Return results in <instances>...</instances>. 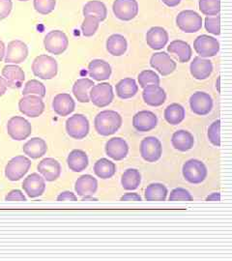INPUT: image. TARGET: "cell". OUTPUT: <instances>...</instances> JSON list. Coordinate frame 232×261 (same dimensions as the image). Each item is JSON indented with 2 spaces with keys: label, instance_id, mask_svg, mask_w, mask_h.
Listing matches in <instances>:
<instances>
[{
  "label": "cell",
  "instance_id": "6da1fadb",
  "mask_svg": "<svg viewBox=\"0 0 232 261\" xmlns=\"http://www.w3.org/2000/svg\"><path fill=\"white\" fill-rule=\"evenodd\" d=\"M122 126V117L114 111H102L99 112L94 119L96 132L102 137H109L115 134Z\"/></svg>",
  "mask_w": 232,
  "mask_h": 261
},
{
  "label": "cell",
  "instance_id": "7a4b0ae2",
  "mask_svg": "<svg viewBox=\"0 0 232 261\" xmlns=\"http://www.w3.org/2000/svg\"><path fill=\"white\" fill-rule=\"evenodd\" d=\"M31 69L34 75L39 79L51 80L57 75L58 65L53 56L42 55L34 59Z\"/></svg>",
  "mask_w": 232,
  "mask_h": 261
},
{
  "label": "cell",
  "instance_id": "3957f363",
  "mask_svg": "<svg viewBox=\"0 0 232 261\" xmlns=\"http://www.w3.org/2000/svg\"><path fill=\"white\" fill-rule=\"evenodd\" d=\"M182 173L191 184H200L204 181L208 175V170L204 164L196 159H191L183 165Z\"/></svg>",
  "mask_w": 232,
  "mask_h": 261
},
{
  "label": "cell",
  "instance_id": "277c9868",
  "mask_svg": "<svg viewBox=\"0 0 232 261\" xmlns=\"http://www.w3.org/2000/svg\"><path fill=\"white\" fill-rule=\"evenodd\" d=\"M89 121L86 116L76 113L66 121V132L74 140H84L89 133Z\"/></svg>",
  "mask_w": 232,
  "mask_h": 261
},
{
  "label": "cell",
  "instance_id": "5b68a950",
  "mask_svg": "<svg viewBox=\"0 0 232 261\" xmlns=\"http://www.w3.org/2000/svg\"><path fill=\"white\" fill-rule=\"evenodd\" d=\"M176 24L185 33H195L202 28V18L194 10H184L178 14Z\"/></svg>",
  "mask_w": 232,
  "mask_h": 261
},
{
  "label": "cell",
  "instance_id": "8992f818",
  "mask_svg": "<svg viewBox=\"0 0 232 261\" xmlns=\"http://www.w3.org/2000/svg\"><path fill=\"white\" fill-rule=\"evenodd\" d=\"M31 167V161L25 156L19 155L11 159L5 168V176L10 181H19L23 177Z\"/></svg>",
  "mask_w": 232,
  "mask_h": 261
},
{
  "label": "cell",
  "instance_id": "52a82bcc",
  "mask_svg": "<svg viewBox=\"0 0 232 261\" xmlns=\"http://www.w3.org/2000/svg\"><path fill=\"white\" fill-rule=\"evenodd\" d=\"M44 46L46 51L55 55H62L69 46V39L61 30H53L48 32L44 39Z\"/></svg>",
  "mask_w": 232,
  "mask_h": 261
},
{
  "label": "cell",
  "instance_id": "ba28073f",
  "mask_svg": "<svg viewBox=\"0 0 232 261\" xmlns=\"http://www.w3.org/2000/svg\"><path fill=\"white\" fill-rule=\"evenodd\" d=\"M89 98L94 106L106 108L111 105L114 99L112 86L109 83L94 84L89 91Z\"/></svg>",
  "mask_w": 232,
  "mask_h": 261
},
{
  "label": "cell",
  "instance_id": "9c48e42d",
  "mask_svg": "<svg viewBox=\"0 0 232 261\" xmlns=\"http://www.w3.org/2000/svg\"><path fill=\"white\" fill-rule=\"evenodd\" d=\"M7 132L12 140H27L32 133L30 122L21 116H13L7 123Z\"/></svg>",
  "mask_w": 232,
  "mask_h": 261
},
{
  "label": "cell",
  "instance_id": "30bf717a",
  "mask_svg": "<svg viewBox=\"0 0 232 261\" xmlns=\"http://www.w3.org/2000/svg\"><path fill=\"white\" fill-rule=\"evenodd\" d=\"M19 112L30 118L39 117L45 111V103L36 95L23 96L19 102Z\"/></svg>",
  "mask_w": 232,
  "mask_h": 261
},
{
  "label": "cell",
  "instance_id": "8fae6325",
  "mask_svg": "<svg viewBox=\"0 0 232 261\" xmlns=\"http://www.w3.org/2000/svg\"><path fill=\"white\" fill-rule=\"evenodd\" d=\"M140 155L147 163H155L163 154L162 142L155 137H147L140 142Z\"/></svg>",
  "mask_w": 232,
  "mask_h": 261
},
{
  "label": "cell",
  "instance_id": "7c38bea8",
  "mask_svg": "<svg viewBox=\"0 0 232 261\" xmlns=\"http://www.w3.org/2000/svg\"><path fill=\"white\" fill-rule=\"evenodd\" d=\"M112 11L117 19L130 21L139 14V3L137 0H114Z\"/></svg>",
  "mask_w": 232,
  "mask_h": 261
},
{
  "label": "cell",
  "instance_id": "4fadbf2b",
  "mask_svg": "<svg viewBox=\"0 0 232 261\" xmlns=\"http://www.w3.org/2000/svg\"><path fill=\"white\" fill-rule=\"evenodd\" d=\"M195 53L203 58L213 57L220 51V43L216 38L209 35H200L194 42Z\"/></svg>",
  "mask_w": 232,
  "mask_h": 261
},
{
  "label": "cell",
  "instance_id": "5bb4252c",
  "mask_svg": "<svg viewBox=\"0 0 232 261\" xmlns=\"http://www.w3.org/2000/svg\"><path fill=\"white\" fill-rule=\"evenodd\" d=\"M28 45L25 43L19 40H14L8 44L4 60L7 64L18 65L28 58Z\"/></svg>",
  "mask_w": 232,
  "mask_h": 261
},
{
  "label": "cell",
  "instance_id": "9a60e30c",
  "mask_svg": "<svg viewBox=\"0 0 232 261\" xmlns=\"http://www.w3.org/2000/svg\"><path fill=\"white\" fill-rule=\"evenodd\" d=\"M213 106L212 97L206 92L197 91L190 98V107L192 112L199 116L209 114L213 109Z\"/></svg>",
  "mask_w": 232,
  "mask_h": 261
},
{
  "label": "cell",
  "instance_id": "2e32d148",
  "mask_svg": "<svg viewBox=\"0 0 232 261\" xmlns=\"http://www.w3.org/2000/svg\"><path fill=\"white\" fill-rule=\"evenodd\" d=\"M150 66L164 76L172 74L176 70V62L165 51L156 53L150 58Z\"/></svg>",
  "mask_w": 232,
  "mask_h": 261
},
{
  "label": "cell",
  "instance_id": "e0dca14e",
  "mask_svg": "<svg viewBox=\"0 0 232 261\" xmlns=\"http://www.w3.org/2000/svg\"><path fill=\"white\" fill-rule=\"evenodd\" d=\"M157 115L150 111H140L133 117V126L138 132H150L157 127Z\"/></svg>",
  "mask_w": 232,
  "mask_h": 261
},
{
  "label": "cell",
  "instance_id": "ac0fdd59",
  "mask_svg": "<svg viewBox=\"0 0 232 261\" xmlns=\"http://www.w3.org/2000/svg\"><path fill=\"white\" fill-rule=\"evenodd\" d=\"M22 189L31 198L43 196L46 191L45 178L40 176L38 173H31L23 180Z\"/></svg>",
  "mask_w": 232,
  "mask_h": 261
},
{
  "label": "cell",
  "instance_id": "d6986e66",
  "mask_svg": "<svg viewBox=\"0 0 232 261\" xmlns=\"http://www.w3.org/2000/svg\"><path fill=\"white\" fill-rule=\"evenodd\" d=\"M106 154L114 161L126 158L129 153V145L126 140L121 138H112L108 140L105 146Z\"/></svg>",
  "mask_w": 232,
  "mask_h": 261
},
{
  "label": "cell",
  "instance_id": "ffe728a7",
  "mask_svg": "<svg viewBox=\"0 0 232 261\" xmlns=\"http://www.w3.org/2000/svg\"><path fill=\"white\" fill-rule=\"evenodd\" d=\"M2 75L7 83V86L12 89H18L21 87L25 80L23 70L16 64H7L2 69Z\"/></svg>",
  "mask_w": 232,
  "mask_h": 261
},
{
  "label": "cell",
  "instance_id": "44dd1931",
  "mask_svg": "<svg viewBox=\"0 0 232 261\" xmlns=\"http://www.w3.org/2000/svg\"><path fill=\"white\" fill-rule=\"evenodd\" d=\"M191 75L197 81H204L212 75L213 64L209 59L196 56L190 65Z\"/></svg>",
  "mask_w": 232,
  "mask_h": 261
},
{
  "label": "cell",
  "instance_id": "7402d4cb",
  "mask_svg": "<svg viewBox=\"0 0 232 261\" xmlns=\"http://www.w3.org/2000/svg\"><path fill=\"white\" fill-rule=\"evenodd\" d=\"M142 98L150 107H160L166 102L167 93L160 85L149 84L143 88Z\"/></svg>",
  "mask_w": 232,
  "mask_h": 261
},
{
  "label": "cell",
  "instance_id": "603a6c76",
  "mask_svg": "<svg viewBox=\"0 0 232 261\" xmlns=\"http://www.w3.org/2000/svg\"><path fill=\"white\" fill-rule=\"evenodd\" d=\"M38 171L48 182L56 181L60 177L61 166L60 163L54 158H46L42 160L37 167Z\"/></svg>",
  "mask_w": 232,
  "mask_h": 261
},
{
  "label": "cell",
  "instance_id": "cb8c5ba5",
  "mask_svg": "<svg viewBox=\"0 0 232 261\" xmlns=\"http://www.w3.org/2000/svg\"><path fill=\"white\" fill-rule=\"evenodd\" d=\"M112 73V66L102 59H94L88 65L89 76L97 82L109 80Z\"/></svg>",
  "mask_w": 232,
  "mask_h": 261
},
{
  "label": "cell",
  "instance_id": "d4e9b609",
  "mask_svg": "<svg viewBox=\"0 0 232 261\" xmlns=\"http://www.w3.org/2000/svg\"><path fill=\"white\" fill-rule=\"evenodd\" d=\"M167 42L168 33L164 28L154 27L150 28L146 33V43L152 49L160 50L167 46Z\"/></svg>",
  "mask_w": 232,
  "mask_h": 261
},
{
  "label": "cell",
  "instance_id": "484cf974",
  "mask_svg": "<svg viewBox=\"0 0 232 261\" xmlns=\"http://www.w3.org/2000/svg\"><path fill=\"white\" fill-rule=\"evenodd\" d=\"M53 109L59 116H68L74 112L75 103L70 94L59 93L53 101Z\"/></svg>",
  "mask_w": 232,
  "mask_h": 261
},
{
  "label": "cell",
  "instance_id": "4316f807",
  "mask_svg": "<svg viewBox=\"0 0 232 261\" xmlns=\"http://www.w3.org/2000/svg\"><path fill=\"white\" fill-rule=\"evenodd\" d=\"M98 190V181L90 174H84L78 178L74 184V191L78 196H93Z\"/></svg>",
  "mask_w": 232,
  "mask_h": 261
},
{
  "label": "cell",
  "instance_id": "83f0119b",
  "mask_svg": "<svg viewBox=\"0 0 232 261\" xmlns=\"http://www.w3.org/2000/svg\"><path fill=\"white\" fill-rule=\"evenodd\" d=\"M167 51L172 55H175L180 63L189 62L193 56L192 47L187 42L182 40L172 41L167 47Z\"/></svg>",
  "mask_w": 232,
  "mask_h": 261
},
{
  "label": "cell",
  "instance_id": "f1b7e54d",
  "mask_svg": "<svg viewBox=\"0 0 232 261\" xmlns=\"http://www.w3.org/2000/svg\"><path fill=\"white\" fill-rule=\"evenodd\" d=\"M67 165L72 171L82 172L89 165L88 156L84 150L74 149L70 152L67 157Z\"/></svg>",
  "mask_w": 232,
  "mask_h": 261
},
{
  "label": "cell",
  "instance_id": "f546056e",
  "mask_svg": "<svg viewBox=\"0 0 232 261\" xmlns=\"http://www.w3.org/2000/svg\"><path fill=\"white\" fill-rule=\"evenodd\" d=\"M171 143L175 149L180 152H186L194 147L195 138L188 130H177L172 135Z\"/></svg>",
  "mask_w": 232,
  "mask_h": 261
},
{
  "label": "cell",
  "instance_id": "4dcf8cb0",
  "mask_svg": "<svg viewBox=\"0 0 232 261\" xmlns=\"http://www.w3.org/2000/svg\"><path fill=\"white\" fill-rule=\"evenodd\" d=\"M22 150L25 155H28L29 158L33 160L43 157L47 151L46 142L41 138H33L28 140V142L23 145Z\"/></svg>",
  "mask_w": 232,
  "mask_h": 261
},
{
  "label": "cell",
  "instance_id": "1f68e13d",
  "mask_svg": "<svg viewBox=\"0 0 232 261\" xmlns=\"http://www.w3.org/2000/svg\"><path fill=\"white\" fill-rule=\"evenodd\" d=\"M94 85V82L90 79H79L75 81L73 85V93L75 99L80 103H88L90 102L89 98V91Z\"/></svg>",
  "mask_w": 232,
  "mask_h": 261
},
{
  "label": "cell",
  "instance_id": "d6a6232c",
  "mask_svg": "<svg viewBox=\"0 0 232 261\" xmlns=\"http://www.w3.org/2000/svg\"><path fill=\"white\" fill-rule=\"evenodd\" d=\"M115 90L116 95L120 99L126 100L136 96V94L139 92V85L134 79L126 77L121 80L120 82L115 85Z\"/></svg>",
  "mask_w": 232,
  "mask_h": 261
},
{
  "label": "cell",
  "instance_id": "836d02e7",
  "mask_svg": "<svg viewBox=\"0 0 232 261\" xmlns=\"http://www.w3.org/2000/svg\"><path fill=\"white\" fill-rule=\"evenodd\" d=\"M107 50L113 56H122L128 48L126 38L120 34H112L107 40Z\"/></svg>",
  "mask_w": 232,
  "mask_h": 261
},
{
  "label": "cell",
  "instance_id": "e575fe53",
  "mask_svg": "<svg viewBox=\"0 0 232 261\" xmlns=\"http://www.w3.org/2000/svg\"><path fill=\"white\" fill-rule=\"evenodd\" d=\"M94 172L101 179H110L116 173V165L109 159H100L94 165Z\"/></svg>",
  "mask_w": 232,
  "mask_h": 261
},
{
  "label": "cell",
  "instance_id": "d590c367",
  "mask_svg": "<svg viewBox=\"0 0 232 261\" xmlns=\"http://www.w3.org/2000/svg\"><path fill=\"white\" fill-rule=\"evenodd\" d=\"M186 112L183 106L180 103H173L167 106L164 112L166 121L170 125H178L185 119Z\"/></svg>",
  "mask_w": 232,
  "mask_h": 261
},
{
  "label": "cell",
  "instance_id": "8d00e7d4",
  "mask_svg": "<svg viewBox=\"0 0 232 261\" xmlns=\"http://www.w3.org/2000/svg\"><path fill=\"white\" fill-rule=\"evenodd\" d=\"M168 190L162 183H152L145 189L144 198L147 201H165L167 199Z\"/></svg>",
  "mask_w": 232,
  "mask_h": 261
},
{
  "label": "cell",
  "instance_id": "74e56055",
  "mask_svg": "<svg viewBox=\"0 0 232 261\" xmlns=\"http://www.w3.org/2000/svg\"><path fill=\"white\" fill-rule=\"evenodd\" d=\"M84 15H93L100 21H104L108 17V9L106 4L100 0H90L84 5Z\"/></svg>",
  "mask_w": 232,
  "mask_h": 261
},
{
  "label": "cell",
  "instance_id": "f35d334b",
  "mask_svg": "<svg viewBox=\"0 0 232 261\" xmlns=\"http://www.w3.org/2000/svg\"><path fill=\"white\" fill-rule=\"evenodd\" d=\"M141 182V175L138 169L129 168L124 171L122 178H121V184L122 187L126 191H134L139 188Z\"/></svg>",
  "mask_w": 232,
  "mask_h": 261
},
{
  "label": "cell",
  "instance_id": "ab89813d",
  "mask_svg": "<svg viewBox=\"0 0 232 261\" xmlns=\"http://www.w3.org/2000/svg\"><path fill=\"white\" fill-rule=\"evenodd\" d=\"M100 25V20L93 15H84V19L82 23V32L85 37H92L97 32Z\"/></svg>",
  "mask_w": 232,
  "mask_h": 261
},
{
  "label": "cell",
  "instance_id": "60d3db41",
  "mask_svg": "<svg viewBox=\"0 0 232 261\" xmlns=\"http://www.w3.org/2000/svg\"><path fill=\"white\" fill-rule=\"evenodd\" d=\"M198 7L205 16H217L221 12V0H199Z\"/></svg>",
  "mask_w": 232,
  "mask_h": 261
},
{
  "label": "cell",
  "instance_id": "b9f144b4",
  "mask_svg": "<svg viewBox=\"0 0 232 261\" xmlns=\"http://www.w3.org/2000/svg\"><path fill=\"white\" fill-rule=\"evenodd\" d=\"M46 86L37 80H30L24 85L22 95H36L41 98H44L46 96Z\"/></svg>",
  "mask_w": 232,
  "mask_h": 261
},
{
  "label": "cell",
  "instance_id": "7bdbcfd3",
  "mask_svg": "<svg viewBox=\"0 0 232 261\" xmlns=\"http://www.w3.org/2000/svg\"><path fill=\"white\" fill-rule=\"evenodd\" d=\"M138 80H139V86L141 88H144L145 86H147L149 84L160 85V83H161V80H160L158 74H156L152 70H144L141 73H139Z\"/></svg>",
  "mask_w": 232,
  "mask_h": 261
},
{
  "label": "cell",
  "instance_id": "ee69618b",
  "mask_svg": "<svg viewBox=\"0 0 232 261\" xmlns=\"http://www.w3.org/2000/svg\"><path fill=\"white\" fill-rule=\"evenodd\" d=\"M207 137L214 146H221V120L214 121L208 128Z\"/></svg>",
  "mask_w": 232,
  "mask_h": 261
},
{
  "label": "cell",
  "instance_id": "f6af8a7d",
  "mask_svg": "<svg viewBox=\"0 0 232 261\" xmlns=\"http://www.w3.org/2000/svg\"><path fill=\"white\" fill-rule=\"evenodd\" d=\"M34 8L41 15H48L56 8V0H34Z\"/></svg>",
  "mask_w": 232,
  "mask_h": 261
},
{
  "label": "cell",
  "instance_id": "bcb514c9",
  "mask_svg": "<svg viewBox=\"0 0 232 261\" xmlns=\"http://www.w3.org/2000/svg\"><path fill=\"white\" fill-rule=\"evenodd\" d=\"M205 29L213 34L219 36L221 34V17L220 15L209 17L207 16L205 18Z\"/></svg>",
  "mask_w": 232,
  "mask_h": 261
},
{
  "label": "cell",
  "instance_id": "7dc6e473",
  "mask_svg": "<svg viewBox=\"0 0 232 261\" xmlns=\"http://www.w3.org/2000/svg\"><path fill=\"white\" fill-rule=\"evenodd\" d=\"M194 199L193 196L188 190L184 188H175L171 191L168 200L169 201H192Z\"/></svg>",
  "mask_w": 232,
  "mask_h": 261
},
{
  "label": "cell",
  "instance_id": "c3c4849f",
  "mask_svg": "<svg viewBox=\"0 0 232 261\" xmlns=\"http://www.w3.org/2000/svg\"><path fill=\"white\" fill-rule=\"evenodd\" d=\"M13 9L12 0H0V20L8 18Z\"/></svg>",
  "mask_w": 232,
  "mask_h": 261
},
{
  "label": "cell",
  "instance_id": "681fc988",
  "mask_svg": "<svg viewBox=\"0 0 232 261\" xmlns=\"http://www.w3.org/2000/svg\"><path fill=\"white\" fill-rule=\"evenodd\" d=\"M6 201H27V197L20 190H12L7 196H5Z\"/></svg>",
  "mask_w": 232,
  "mask_h": 261
},
{
  "label": "cell",
  "instance_id": "f907efd6",
  "mask_svg": "<svg viewBox=\"0 0 232 261\" xmlns=\"http://www.w3.org/2000/svg\"><path fill=\"white\" fill-rule=\"evenodd\" d=\"M57 201H78V197L70 191H65L59 194L57 198Z\"/></svg>",
  "mask_w": 232,
  "mask_h": 261
},
{
  "label": "cell",
  "instance_id": "816d5d0a",
  "mask_svg": "<svg viewBox=\"0 0 232 261\" xmlns=\"http://www.w3.org/2000/svg\"><path fill=\"white\" fill-rule=\"evenodd\" d=\"M121 201H141V196L137 193H127L121 196Z\"/></svg>",
  "mask_w": 232,
  "mask_h": 261
},
{
  "label": "cell",
  "instance_id": "f5cc1de1",
  "mask_svg": "<svg viewBox=\"0 0 232 261\" xmlns=\"http://www.w3.org/2000/svg\"><path fill=\"white\" fill-rule=\"evenodd\" d=\"M7 88H8V86H7L6 81L4 80V77L0 76V97L6 93Z\"/></svg>",
  "mask_w": 232,
  "mask_h": 261
},
{
  "label": "cell",
  "instance_id": "db71d44e",
  "mask_svg": "<svg viewBox=\"0 0 232 261\" xmlns=\"http://www.w3.org/2000/svg\"><path fill=\"white\" fill-rule=\"evenodd\" d=\"M162 1L167 5V7H170V8L176 7L181 2V0H162Z\"/></svg>",
  "mask_w": 232,
  "mask_h": 261
},
{
  "label": "cell",
  "instance_id": "11a10c76",
  "mask_svg": "<svg viewBox=\"0 0 232 261\" xmlns=\"http://www.w3.org/2000/svg\"><path fill=\"white\" fill-rule=\"evenodd\" d=\"M5 56V44L0 40V62L3 60Z\"/></svg>",
  "mask_w": 232,
  "mask_h": 261
},
{
  "label": "cell",
  "instance_id": "9f6ffc18",
  "mask_svg": "<svg viewBox=\"0 0 232 261\" xmlns=\"http://www.w3.org/2000/svg\"><path fill=\"white\" fill-rule=\"evenodd\" d=\"M211 199H215V200H220V195L219 194H213L211 196H208L207 198H206V200L207 201H209V200H211Z\"/></svg>",
  "mask_w": 232,
  "mask_h": 261
},
{
  "label": "cell",
  "instance_id": "6f0895ef",
  "mask_svg": "<svg viewBox=\"0 0 232 261\" xmlns=\"http://www.w3.org/2000/svg\"><path fill=\"white\" fill-rule=\"evenodd\" d=\"M88 200H90V201H97L98 198H94V197H92V196H84L83 199H82V201H88Z\"/></svg>",
  "mask_w": 232,
  "mask_h": 261
},
{
  "label": "cell",
  "instance_id": "680465c9",
  "mask_svg": "<svg viewBox=\"0 0 232 261\" xmlns=\"http://www.w3.org/2000/svg\"><path fill=\"white\" fill-rule=\"evenodd\" d=\"M220 81H221V79H220V76L218 77V81H217V84H216V87H217V89H218V91L220 92L221 90H220Z\"/></svg>",
  "mask_w": 232,
  "mask_h": 261
},
{
  "label": "cell",
  "instance_id": "91938a15",
  "mask_svg": "<svg viewBox=\"0 0 232 261\" xmlns=\"http://www.w3.org/2000/svg\"><path fill=\"white\" fill-rule=\"evenodd\" d=\"M19 1H28V0H19Z\"/></svg>",
  "mask_w": 232,
  "mask_h": 261
}]
</instances>
